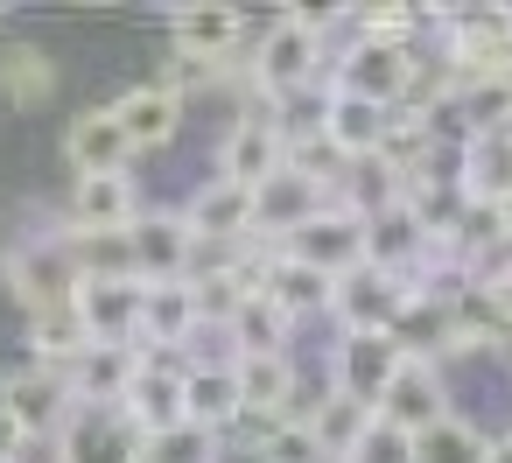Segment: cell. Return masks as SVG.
Instances as JSON below:
<instances>
[{
    "instance_id": "obj_1",
    "label": "cell",
    "mask_w": 512,
    "mask_h": 463,
    "mask_svg": "<svg viewBox=\"0 0 512 463\" xmlns=\"http://www.w3.org/2000/svg\"><path fill=\"white\" fill-rule=\"evenodd\" d=\"M330 29L337 15H309V8H288L260 29L253 43V92L260 106H295L316 92V78H330Z\"/></svg>"
},
{
    "instance_id": "obj_2",
    "label": "cell",
    "mask_w": 512,
    "mask_h": 463,
    "mask_svg": "<svg viewBox=\"0 0 512 463\" xmlns=\"http://www.w3.org/2000/svg\"><path fill=\"white\" fill-rule=\"evenodd\" d=\"M414 78H421V50H414V43L351 36V43L330 57V85H323V92H351V99H365V106L400 113V106L414 99Z\"/></svg>"
},
{
    "instance_id": "obj_3",
    "label": "cell",
    "mask_w": 512,
    "mask_h": 463,
    "mask_svg": "<svg viewBox=\"0 0 512 463\" xmlns=\"http://www.w3.org/2000/svg\"><path fill=\"white\" fill-rule=\"evenodd\" d=\"M414 281L407 274H386V267H351L330 281V323L337 337H400V323L414 316Z\"/></svg>"
},
{
    "instance_id": "obj_4",
    "label": "cell",
    "mask_w": 512,
    "mask_h": 463,
    "mask_svg": "<svg viewBox=\"0 0 512 463\" xmlns=\"http://www.w3.org/2000/svg\"><path fill=\"white\" fill-rule=\"evenodd\" d=\"M0 281H8V295H15L29 316L50 309V302H78V288H85V274H78L64 232H29V239H15L8 253H0Z\"/></svg>"
},
{
    "instance_id": "obj_5",
    "label": "cell",
    "mask_w": 512,
    "mask_h": 463,
    "mask_svg": "<svg viewBox=\"0 0 512 463\" xmlns=\"http://www.w3.org/2000/svg\"><path fill=\"white\" fill-rule=\"evenodd\" d=\"M50 456H57V463H148V435L127 421V407L78 400V407L57 421Z\"/></svg>"
},
{
    "instance_id": "obj_6",
    "label": "cell",
    "mask_w": 512,
    "mask_h": 463,
    "mask_svg": "<svg viewBox=\"0 0 512 463\" xmlns=\"http://www.w3.org/2000/svg\"><path fill=\"white\" fill-rule=\"evenodd\" d=\"M281 169H288V134H281V120H274L267 106H253V113H239V120L225 127V141H218V169H211V176L260 190V183L281 176Z\"/></svg>"
},
{
    "instance_id": "obj_7",
    "label": "cell",
    "mask_w": 512,
    "mask_h": 463,
    "mask_svg": "<svg viewBox=\"0 0 512 463\" xmlns=\"http://www.w3.org/2000/svg\"><path fill=\"white\" fill-rule=\"evenodd\" d=\"M204 337V302L190 281H141V351H169L190 358V344Z\"/></svg>"
},
{
    "instance_id": "obj_8",
    "label": "cell",
    "mask_w": 512,
    "mask_h": 463,
    "mask_svg": "<svg viewBox=\"0 0 512 463\" xmlns=\"http://www.w3.org/2000/svg\"><path fill=\"white\" fill-rule=\"evenodd\" d=\"M183 218H190V232H197L204 246H260V239H253V225H260V204H253V190H246V183L204 176V183L190 190Z\"/></svg>"
},
{
    "instance_id": "obj_9",
    "label": "cell",
    "mask_w": 512,
    "mask_h": 463,
    "mask_svg": "<svg viewBox=\"0 0 512 463\" xmlns=\"http://www.w3.org/2000/svg\"><path fill=\"white\" fill-rule=\"evenodd\" d=\"M407 365V344L400 337H337L330 344V386L337 393H351V400H386V386H393V372Z\"/></svg>"
},
{
    "instance_id": "obj_10",
    "label": "cell",
    "mask_w": 512,
    "mask_h": 463,
    "mask_svg": "<svg viewBox=\"0 0 512 463\" xmlns=\"http://www.w3.org/2000/svg\"><path fill=\"white\" fill-rule=\"evenodd\" d=\"M183 372H190V358H169V351H141V372H134V386H127V421L141 428V435H162V428H176V421H190L183 414Z\"/></svg>"
},
{
    "instance_id": "obj_11",
    "label": "cell",
    "mask_w": 512,
    "mask_h": 463,
    "mask_svg": "<svg viewBox=\"0 0 512 463\" xmlns=\"http://www.w3.org/2000/svg\"><path fill=\"white\" fill-rule=\"evenodd\" d=\"M127 239H134V267H141V281H190L197 232H190L183 211H141Z\"/></svg>"
},
{
    "instance_id": "obj_12",
    "label": "cell",
    "mask_w": 512,
    "mask_h": 463,
    "mask_svg": "<svg viewBox=\"0 0 512 463\" xmlns=\"http://www.w3.org/2000/svg\"><path fill=\"white\" fill-rule=\"evenodd\" d=\"M288 253L295 260H309L316 274H351V267H365V218H351L344 204H323L295 239H288Z\"/></svg>"
},
{
    "instance_id": "obj_13",
    "label": "cell",
    "mask_w": 512,
    "mask_h": 463,
    "mask_svg": "<svg viewBox=\"0 0 512 463\" xmlns=\"http://www.w3.org/2000/svg\"><path fill=\"white\" fill-rule=\"evenodd\" d=\"M253 288H260L288 323H302V316H330V274H316V267L295 260L288 246H267V253H260Z\"/></svg>"
},
{
    "instance_id": "obj_14",
    "label": "cell",
    "mask_w": 512,
    "mask_h": 463,
    "mask_svg": "<svg viewBox=\"0 0 512 463\" xmlns=\"http://www.w3.org/2000/svg\"><path fill=\"white\" fill-rule=\"evenodd\" d=\"M0 407H8L29 435H57V421L78 407L71 400V379L50 372V365H15V372H0Z\"/></svg>"
},
{
    "instance_id": "obj_15",
    "label": "cell",
    "mask_w": 512,
    "mask_h": 463,
    "mask_svg": "<svg viewBox=\"0 0 512 463\" xmlns=\"http://www.w3.org/2000/svg\"><path fill=\"white\" fill-rule=\"evenodd\" d=\"M246 43V15L239 8H176L169 15V57L218 71L232 50Z\"/></svg>"
},
{
    "instance_id": "obj_16",
    "label": "cell",
    "mask_w": 512,
    "mask_h": 463,
    "mask_svg": "<svg viewBox=\"0 0 512 463\" xmlns=\"http://www.w3.org/2000/svg\"><path fill=\"white\" fill-rule=\"evenodd\" d=\"M183 414H190L197 428H211V435L239 428V421H246L239 365H232V358H190V372H183Z\"/></svg>"
},
{
    "instance_id": "obj_17",
    "label": "cell",
    "mask_w": 512,
    "mask_h": 463,
    "mask_svg": "<svg viewBox=\"0 0 512 463\" xmlns=\"http://www.w3.org/2000/svg\"><path fill=\"white\" fill-rule=\"evenodd\" d=\"M379 414H386L393 428H407V435L435 428V421L449 414V379H442V365H435V358H414V351H407V365L393 372V386H386Z\"/></svg>"
},
{
    "instance_id": "obj_18",
    "label": "cell",
    "mask_w": 512,
    "mask_h": 463,
    "mask_svg": "<svg viewBox=\"0 0 512 463\" xmlns=\"http://www.w3.org/2000/svg\"><path fill=\"white\" fill-rule=\"evenodd\" d=\"M134 218H141L134 176H71V204H64L71 232H134Z\"/></svg>"
},
{
    "instance_id": "obj_19",
    "label": "cell",
    "mask_w": 512,
    "mask_h": 463,
    "mask_svg": "<svg viewBox=\"0 0 512 463\" xmlns=\"http://www.w3.org/2000/svg\"><path fill=\"white\" fill-rule=\"evenodd\" d=\"M386 127H393L386 106H365L351 92H323V148L337 162H372L386 148Z\"/></svg>"
},
{
    "instance_id": "obj_20",
    "label": "cell",
    "mask_w": 512,
    "mask_h": 463,
    "mask_svg": "<svg viewBox=\"0 0 512 463\" xmlns=\"http://www.w3.org/2000/svg\"><path fill=\"white\" fill-rule=\"evenodd\" d=\"M64 162H71V176H127L134 148H127L113 106H85V113L64 127Z\"/></svg>"
},
{
    "instance_id": "obj_21",
    "label": "cell",
    "mask_w": 512,
    "mask_h": 463,
    "mask_svg": "<svg viewBox=\"0 0 512 463\" xmlns=\"http://www.w3.org/2000/svg\"><path fill=\"white\" fill-rule=\"evenodd\" d=\"M456 190H463V204H512V127L463 134V148H456Z\"/></svg>"
},
{
    "instance_id": "obj_22",
    "label": "cell",
    "mask_w": 512,
    "mask_h": 463,
    "mask_svg": "<svg viewBox=\"0 0 512 463\" xmlns=\"http://www.w3.org/2000/svg\"><path fill=\"white\" fill-rule=\"evenodd\" d=\"M113 120H120V134H127V148L148 155V148H169V141L183 134V99L162 92V85H134V92L113 99Z\"/></svg>"
},
{
    "instance_id": "obj_23",
    "label": "cell",
    "mask_w": 512,
    "mask_h": 463,
    "mask_svg": "<svg viewBox=\"0 0 512 463\" xmlns=\"http://www.w3.org/2000/svg\"><path fill=\"white\" fill-rule=\"evenodd\" d=\"M78 316L92 344H141V281H85Z\"/></svg>"
},
{
    "instance_id": "obj_24",
    "label": "cell",
    "mask_w": 512,
    "mask_h": 463,
    "mask_svg": "<svg viewBox=\"0 0 512 463\" xmlns=\"http://www.w3.org/2000/svg\"><path fill=\"white\" fill-rule=\"evenodd\" d=\"M302 421L316 428V442H323V456H330V463H351V456H358V442L372 435L379 407H372V400H351V393H337V386H323V393H316V407H302Z\"/></svg>"
},
{
    "instance_id": "obj_25",
    "label": "cell",
    "mask_w": 512,
    "mask_h": 463,
    "mask_svg": "<svg viewBox=\"0 0 512 463\" xmlns=\"http://www.w3.org/2000/svg\"><path fill=\"white\" fill-rule=\"evenodd\" d=\"M239 365V393H246V421H260V428H274V421H288V414H302L295 407V358L288 351H274V358H232Z\"/></svg>"
},
{
    "instance_id": "obj_26",
    "label": "cell",
    "mask_w": 512,
    "mask_h": 463,
    "mask_svg": "<svg viewBox=\"0 0 512 463\" xmlns=\"http://www.w3.org/2000/svg\"><path fill=\"white\" fill-rule=\"evenodd\" d=\"M141 372V344H92L64 379H71V400H99V407H120L127 386Z\"/></svg>"
},
{
    "instance_id": "obj_27",
    "label": "cell",
    "mask_w": 512,
    "mask_h": 463,
    "mask_svg": "<svg viewBox=\"0 0 512 463\" xmlns=\"http://www.w3.org/2000/svg\"><path fill=\"white\" fill-rule=\"evenodd\" d=\"M85 351H92V330H85L78 302H50V309H36V316H29V365L71 372Z\"/></svg>"
},
{
    "instance_id": "obj_28",
    "label": "cell",
    "mask_w": 512,
    "mask_h": 463,
    "mask_svg": "<svg viewBox=\"0 0 512 463\" xmlns=\"http://www.w3.org/2000/svg\"><path fill=\"white\" fill-rule=\"evenodd\" d=\"M337 204L351 211V218H386L393 204H407V176L393 169V162H344V176H337Z\"/></svg>"
},
{
    "instance_id": "obj_29",
    "label": "cell",
    "mask_w": 512,
    "mask_h": 463,
    "mask_svg": "<svg viewBox=\"0 0 512 463\" xmlns=\"http://www.w3.org/2000/svg\"><path fill=\"white\" fill-rule=\"evenodd\" d=\"M288 330H295V323H288L260 288L225 316V344H232V358H274V351H288Z\"/></svg>"
},
{
    "instance_id": "obj_30",
    "label": "cell",
    "mask_w": 512,
    "mask_h": 463,
    "mask_svg": "<svg viewBox=\"0 0 512 463\" xmlns=\"http://www.w3.org/2000/svg\"><path fill=\"white\" fill-rule=\"evenodd\" d=\"M64 239H71V260H78L85 281H141L127 232H71V225H64Z\"/></svg>"
},
{
    "instance_id": "obj_31",
    "label": "cell",
    "mask_w": 512,
    "mask_h": 463,
    "mask_svg": "<svg viewBox=\"0 0 512 463\" xmlns=\"http://www.w3.org/2000/svg\"><path fill=\"white\" fill-rule=\"evenodd\" d=\"M491 456V435L463 414H442L435 428L414 435V463H484Z\"/></svg>"
},
{
    "instance_id": "obj_32",
    "label": "cell",
    "mask_w": 512,
    "mask_h": 463,
    "mask_svg": "<svg viewBox=\"0 0 512 463\" xmlns=\"http://www.w3.org/2000/svg\"><path fill=\"white\" fill-rule=\"evenodd\" d=\"M57 92V71H50V57L36 50V43H15L8 57H0V99H8V106H43Z\"/></svg>"
},
{
    "instance_id": "obj_33",
    "label": "cell",
    "mask_w": 512,
    "mask_h": 463,
    "mask_svg": "<svg viewBox=\"0 0 512 463\" xmlns=\"http://www.w3.org/2000/svg\"><path fill=\"white\" fill-rule=\"evenodd\" d=\"M253 463H330V456H323L316 428L302 414H288V421H274V428L253 435Z\"/></svg>"
},
{
    "instance_id": "obj_34",
    "label": "cell",
    "mask_w": 512,
    "mask_h": 463,
    "mask_svg": "<svg viewBox=\"0 0 512 463\" xmlns=\"http://www.w3.org/2000/svg\"><path fill=\"white\" fill-rule=\"evenodd\" d=\"M148 463H218V435L197 421H176V428L148 435Z\"/></svg>"
},
{
    "instance_id": "obj_35",
    "label": "cell",
    "mask_w": 512,
    "mask_h": 463,
    "mask_svg": "<svg viewBox=\"0 0 512 463\" xmlns=\"http://www.w3.org/2000/svg\"><path fill=\"white\" fill-rule=\"evenodd\" d=\"M351 463H414V435H407V428H393V421L379 414V421H372V435L358 442V456H351Z\"/></svg>"
},
{
    "instance_id": "obj_36",
    "label": "cell",
    "mask_w": 512,
    "mask_h": 463,
    "mask_svg": "<svg viewBox=\"0 0 512 463\" xmlns=\"http://www.w3.org/2000/svg\"><path fill=\"white\" fill-rule=\"evenodd\" d=\"M29 442H36V435H29L8 407H0V463H22V456H29Z\"/></svg>"
},
{
    "instance_id": "obj_37",
    "label": "cell",
    "mask_w": 512,
    "mask_h": 463,
    "mask_svg": "<svg viewBox=\"0 0 512 463\" xmlns=\"http://www.w3.org/2000/svg\"><path fill=\"white\" fill-rule=\"evenodd\" d=\"M484 463H512V435H491V456Z\"/></svg>"
},
{
    "instance_id": "obj_38",
    "label": "cell",
    "mask_w": 512,
    "mask_h": 463,
    "mask_svg": "<svg viewBox=\"0 0 512 463\" xmlns=\"http://www.w3.org/2000/svg\"><path fill=\"white\" fill-rule=\"evenodd\" d=\"M505 435H512V428H505Z\"/></svg>"
}]
</instances>
